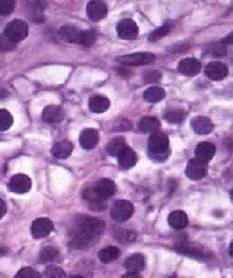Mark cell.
Segmentation results:
<instances>
[{"label": "cell", "instance_id": "2e32d148", "mask_svg": "<svg viewBox=\"0 0 233 278\" xmlns=\"http://www.w3.org/2000/svg\"><path fill=\"white\" fill-rule=\"evenodd\" d=\"M201 63L195 58H185L178 65L179 72L187 76H195L201 71Z\"/></svg>", "mask_w": 233, "mask_h": 278}, {"label": "cell", "instance_id": "4316f807", "mask_svg": "<svg viewBox=\"0 0 233 278\" xmlns=\"http://www.w3.org/2000/svg\"><path fill=\"white\" fill-rule=\"evenodd\" d=\"M126 147H127L126 142H125V140L123 139V137H116V139H113L112 141L107 145L106 150L110 156L117 157L118 158V157L120 156V153L123 152Z\"/></svg>", "mask_w": 233, "mask_h": 278}, {"label": "cell", "instance_id": "d4e9b609", "mask_svg": "<svg viewBox=\"0 0 233 278\" xmlns=\"http://www.w3.org/2000/svg\"><path fill=\"white\" fill-rule=\"evenodd\" d=\"M59 34L62 35V38L65 40V41L79 43L81 30L73 26H64L63 28L59 30Z\"/></svg>", "mask_w": 233, "mask_h": 278}, {"label": "cell", "instance_id": "6da1fadb", "mask_svg": "<svg viewBox=\"0 0 233 278\" xmlns=\"http://www.w3.org/2000/svg\"><path fill=\"white\" fill-rule=\"evenodd\" d=\"M148 147H149V156L153 159L161 158V160H166L168 156V147H170V141L168 137L165 134L155 133L149 137L148 141Z\"/></svg>", "mask_w": 233, "mask_h": 278}, {"label": "cell", "instance_id": "d6986e66", "mask_svg": "<svg viewBox=\"0 0 233 278\" xmlns=\"http://www.w3.org/2000/svg\"><path fill=\"white\" fill-rule=\"evenodd\" d=\"M64 118V111L60 106L49 105L42 112V119L46 123H58Z\"/></svg>", "mask_w": 233, "mask_h": 278}, {"label": "cell", "instance_id": "e0dca14e", "mask_svg": "<svg viewBox=\"0 0 233 278\" xmlns=\"http://www.w3.org/2000/svg\"><path fill=\"white\" fill-rule=\"evenodd\" d=\"M191 128L194 129L195 133L201 134V135H205V134L212 133L214 130V124L208 117H195L191 120Z\"/></svg>", "mask_w": 233, "mask_h": 278}, {"label": "cell", "instance_id": "3957f363", "mask_svg": "<svg viewBox=\"0 0 233 278\" xmlns=\"http://www.w3.org/2000/svg\"><path fill=\"white\" fill-rule=\"evenodd\" d=\"M4 34L11 39L13 42H19L24 40L28 35V24L21 19H13L5 28Z\"/></svg>", "mask_w": 233, "mask_h": 278}, {"label": "cell", "instance_id": "603a6c76", "mask_svg": "<svg viewBox=\"0 0 233 278\" xmlns=\"http://www.w3.org/2000/svg\"><path fill=\"white\" fill-rule=\"evenodd\" d=\"M73 146L69 141H60L56 143L52 148V154L58 159H65L72 153Z\"/></svg>", "mask_w": 233, "mask_h": 278}, {"label": "cell", "instance_id": "d590c367", "mask_svg": "<svg viewBox=\"0 0 233 278\" xmlns=\"http://www.w3.org/2000/svg\"><path fill=\"white\" fill-rule=\"evenodd\" d=\"M185 118V112L182 111V110H173V111L167 112L165 115V119L167 120L171 124H179L182 123Z\"/></svg>", "mask_w": 233, "mask_h": 278}, {"label": "cell", "instance_id": "7a4b0ae2", "mask_svg": "<svg viewBox=\"0 0 233 278\" xmlns=\"http://www.w3.org/2000/svg\"><path fill=\"white\" fill-rule=\"evenodd\" d=\"M79 233L81 235L88 237V239L95 241L105 229V223L102 220L92 218V217H84L80 222Z\"/></svg>", "mask_w": 233, "mask_h": 278}, {"label": "cell", "instance_id": "9c48e42d", "mask_svg": "<svg viewBox=\"0 0 233 278\" xmlns=\"http://www.w3.org/2000/svg\"><path fill=\"white\" fill-rule=\"evenodd\" d=\"M53 230V223L48 218H39L33 223L32 235L35 239H43L48 236Z\"/></svg>", "mask_w": 233, "mask_h": 278}, {"label": "cell", "instance_id": "5bb4252c", "mask_svg": "<svg viewBox=\"0 0 233 278\" xmlns=\"http://www.w3.org/2000/svg\"><path fill=\"white\" fill-rule=\"evenodd\" d=\"M87 15L88 17L93 21H99V19L103 18L107 15V5L103 2H89L87 6Z\"/></svg>", "mask_w": 233, "mask_h": 278}, {"label": "cell", "instance_id": "4fadbf2b", "mask_svg": "<svg viewBox=\"0 0 233 278\" xmlns=\"http://www.w3.org/2000/svg\"><path fill=\"white\" fill-rule=\"evenodd\" d=\"M83 197L93 211H102L105 207H106V201L97 195L95 190L93 188V186L87 187V188L83 190Z\"/></svg>", "mask_w": 233, "mask_h": 278}, {"label": "cell", "instance_id": "8fae6325", "mask_svg": "<svg viewBox=\"0 0 233 278\" xmlns=\"http://www.w3.org/2000/svg\"><path fill=\"white\" fill-rule=\"evenodd\" d=\"M207 164L200 162V160L197 159H191L190 162L188 163L187 166V176L190 180H201L203 179L205 176V173H207Z\"/></svg>", "mask_w": 233, "mask_h": 278}, {"label": "cell", "instance_id": "ab89813d", "mask_svg": "<svg viewBox=\"0 0 233 278\" xmlns=\"http://www.w3.org/2000/svg\"><path fill=\"white\" fill-rule=\"evenodd\" d=\"M15 278H40V274L32 267H23L17 272Z\"/></svg>", "mask_w": 233, "mask_h": 278}, {"label": "cell", "instance_id": "7c38bea8", "mask_svg": "<svg viewBox=\"0 0 233 278\" xmlns=\"http://www.w3.org/2000/svg\"><path fill=\"white\" fill-rule=\"evenodd\" d=\"M227 66L221 62H212L205 66V75L213 81H220V80L227 76Z\"/></svg>", "mask_w": 233, "mask_h": 278}, {"label": "cell", "instance_id": "f1b7e54d", "mask_svg": "<svg viewBox=\"0 0 233 278\" xmlns=\"http://www.w3.org/2000/svg\"><path fill=\"white\" fill-rule=\"evenodd\" d=\"M120 256V250L114 246L106 247V248L101 249L99 253V258L102 263H111V261L118 259Z\"/></svg>", "mask_w": 233, "mask_h": 278}, {"label": "cell", "instance_id": "f35d334b", "mask_svg": "<svg viewBox=\"0 0 233 278\" xmlns=\"http://www.w3.org/2000/svg\"><path fill=\"white\" fill-rule=\"evenodd\" d=\"M15 9L13 0H0V16H8Z\"/></svg>", "mask_w": 233, "mask_h": 278}, {"label": "cell", "instance_id": "52a82bcc", "mask_svg": "<svg viewBox=\"0 0 233 278\" xmlns=\"http://www.w3.org/2000/svg\"><path fill=\"white\" fill-rule=\"evenodd\" d=\"M32 188V180L24 173H18L11 177L9 182V189L13 193L24 194Z\"/></svg>", "mask_w": 233, "mask_h": 278}, {"label": "cell", "instance_id": "7dc6e473", "mask_svg": "<svg viewBox=\"0 0 233 278\" xmlns=\"http://www.w3.org/2000/svg\"><path fill=\"white\" fill-rule=\"evenodd\" d=\"M71 278H84L82 276H77V274H75V276H71Z\"/></svg>", "mask_w": 233, "mask_h": 278}, {"label": "cell", "instance_id": "7bdbcfd3", "mask_svg": "<svg viewBox=\"0 0 233 278\" xmlns=\"http://www.w3.org/2000/svg\"><path fill=\"white\" fill-rule=\"evenodd\" d=\"M121 278H142L140 274L138 273H135V272H129V273H126V274H124L123 277Z\"/></svg>", "mask_w": 233, "mask_h": 278}, {"label": "cell", "instance_id": "7402d4cb", "mask_svg": "<svg viewBox=\"0 0 233 278\" xmlns=\"http://www.w3.org/2000/svg\"><path fill=\"white\" fill-rule=\"evenodd\" d=\"M168 224L173 229H184L188 225V216L183 211H174L168 216Z\"/></svg>", "mask_w": 233, "mask_h": 278}, {"label": "cell", "instance_id": "5b68a950", "mask_svg": "<svg viewBox=\"0 0 233 278\" xmlns=\"http://www.w3.org/2000/svg\"><path fill=\"white\" fill-rule=\"evenodd\" d=\"M134 206L130 201L126 200H118L113 204L112 210H111V216L117 222H125L133 216Z\"/></svg>", "mask_w": 233, "mask_h": 278}, {"label": "cell", "instance_id": "ee69618b", "mask_svg": "<svg viewBox=\"0 0 233 278\" xmlns=\"http://www.w3.org/2000/svg\"><path fill=\"white\" fill-rule=\"evenodd\" d=\"M222 42H224L225 45H226V43H233V33H231V34H229L227 38H226Z\"/></svg>", "mask_w": 233, "mask_h": 278}, {"label": "cell", "instance_id": "83f0119b", "mask_svg": "<svg viewBox=\"0 0 233 278\" xmlns=\"http://www.w3.org/2000/svg\"><path fill=\"white\" fill-rule=\"evenodd\" d=\"M143 98L148 103H159L165 98V90L160 87H150L144 92Z\"/></svg>", "mask_w": 233, "mask_h": 278}, {"label": "cell", "instance_id": "277c9868", "mask_svg": "<svg viewBox=\"0 0 233 278\" xmlns=\"http://www.w3.org/2000/svg\"><path fill=\"white\" fill-rule=\"evenodd\" d=\"M157 59L153 53L149 52H141V53H134V55L127 56H120L117 58V62L121 63V64L127 66H136V65H146L153 63Z\"/></svg>", "mask_w": 233, "mask_h": 278}, {"label": "cell", "instance_id": "1f68e13d", "mask_svg": "<svg viewBox=\"0 0 233 278\" xmlns=\"http://www.w3.org/2000/svg\"><path fill=\"white\" fill-rule=\"evenodd\" d=\"M172 27H173V23L166 22L163 27H160V28L154 30V32L151 33V34L149 35V40H150V41H158V40L164 38V36H166L168 33L171 32Z\"/></svg>", "mask_w": 233, "mask_h": 278}, {"label": "cell", "instance_id": "e575fe53", "mask_svg": "<svg viewBox=\"0 0 233 278\" xmlns=\"http://www.w3.org/2000/svg\"><path fill=\"white\" fill-rule=\"evenodd\" d=\"M116 239L121 243H131L137 239V234L133 230H120L116 234Z\"/></svg>", "mask_w": 233, "mask_h": 278}, {"label": "cell", "instance_id": "d6a6232c", "mask_svg": "<svg viewBox=\"0 0 233 278\" xmlns=\"http://www.w3.org/2000/svg\"><path fill=\"white\" fill-rule=\"evenodd\" d=\"M205 52H207L208 55L217 56V57L225 56L226 55V46L222 41L213 42V43H211V45H208L207 47H205Z\"/></svg>", "mask_w": 233, "mask_h": 278}, {"label": "cell", "instance_id": "bcb514c9", "mask_svg": "<svg viewBox=\"0 0 233 278\" xmlns=\"http://www.w3.org/2000/svg\"><path fill=\"white\" fill-rule=\"evenodd\" d=\"M229 254H231V257H233V241L229 244Z\"/></svg>", "mask_w": 233, "mask_h": 278}, {"label": "cell", "instance_id": "4dcf8cb0", "mask_svg": "<svg viewBox=\"0 0 233 278\" xmlns=\"http://www.w3.org/2000/svg\"><path fill=\"white\" fill-rule=\"evenodd\" d=\"M96 38H97V34H96L95 30H93V29L81 30L79 43H81V45H83V46H86V47H89V46H92L93 43L95 42Z\"/></svg>", "mask_w": 233, "mask_h": 278}, {"label": "cell", "instance_id": "ba28073f", "mask_svg": "<svg viewBox=\"0 0 233 278\" xmlns=\"http://www.w3.org/2000/svg\"><path fill=\"white\" fill-rule=\"evenodd\" d=\"M93 188L95 190L97 195H99L102 200H105V201H106L107 199H110L111 196H113L117 190L116 184H114L113 181H111L109 179H102L97 181V182L93 186Z\"/></svg>", "mask_w": 233, "mask_h": 278}, {"label": "cell", "instance_id": "44dd1931", "mask_svg": "<svg viewBox=\"0 0 233 278\" xmlns=\"http://www.w3.org/2000/svg\"><path fill=\"white\" fill-rule=\"evenodd\" d=\"M144 266H146V260H144V257L142 254H134V256L129 257L125 260V267L130 272H140V271L144 270Z\"/></svg>", "mask_w": 233, "mask_h": 278}, {"label": "cell", "instance_id": "ac0fdd59", "mask_svg": "<svg viewBox=\"0 0 233 278\" xmlns=\"http://www.w3.org/2000/svg\"><path fill=\"white\" fill-rule=\"evenodd\" d=\"M174 250L175 252L185 254L189 257H195V258H204V250L201 249L200 247L195 246V244L188 243V242H179L174 244Z\"/></svg>", "mask_w": 233, "mask_h": 278}, {"label": "cell", "instance_id": "836d02e7", "mask_svg": "<svg viewBox=\"0 0 233 278\" xmlns=\"http://www.w3.org/2000/svg\"><path fill=\"white\" fill-rule=\"evenodd\" d=\"M13 124V117L6 110H0V132H5Z\"/></svg>", "mask_w": 233, "mask_h": 278}, {"label": "cell", "instance_id": "8992f818", "mask_svg": "<svg viewBox=\"0 0 233 278\" xmlns=\"http://www.w3.org/2000/svg\"><path fill=\"white\" fill-rule=\"evenodd\" d=\"M117 33L120 39L124 40H134L138 35V26L134 19L125 18L118 23Z\"/></svg>", "mask_w": 233, "mask_h": 278}, {"label": "cell", "instance_id": "9a60e30c", "mask_svg": "<svg viewBox=\"0 0 233 278\" xmlns=\"http://www.w3.org/2000/svg\"><path fill=\"white\" fill-rule=\"evenodd\" d=\"M100 140V134L95 129L83 130L80 136V143L84 149H93Z\"/></svg>", "mask_w": 233, "mask_h": 278}, {"label": "cell", "instance_id": "74e56055", "mask_svg": "<svg viewBox=\"0 0 233 278\" xmlns=\"http://www.w3.org/2000/svg\"><path fill=\"white\" fill-rule=\"evenodd\" d=\"M16 47V42H13L11 39H9L5 34L0 35V51L9 52Z\"/></svg>", "mask_w": 233, "mask_h": 278}, {"label": "cell", "instance_id": "ffe728a7", "mask_svg": "<svg viewBox=\"0 0 233 278\" xmlns=\"http://www.w3.org/2000/svg\"><path fill=\"white\" fill-rule=\"evenodd\" d=\"M110 100L109 98L102 95H95L89 100V109L94 113H103L110 109Z\"/></svg>", "mask_w": 233, "mask_h": 278}, {"label": "cell", "instance_id": "cb8c5ba5", "mask_svg": "<svg viewBox=\"0 0 233 278\" xmlns=\"http://www.w3.org/2000/svg\"><path fill=\"white\" fill-rule=\"evenodd\" d=\"M118 160H119V164L121 166L130 169V167H133L137 163V154L133 149L129 148V147H126L120 153V156L118 157Z\"/></svg>", "mask_w": 233, "mask_h": 278}, {"label": "cell", "instance_id": "8d00e7d4", "mask_svg": "<svg viewBox=\"0 0 233 278\" xmlns=\"http://www.w3.org/2000/svg\"><path fill=\"white\" fill-rule=\"evenodd\" d=\"M46 278H66V274L63 269L58 266H48L45 271Z\"/></svg>", "mask_w": 233, "mask_h": 278}, {"label": "cell", "instance_id": "484cf974", "mask_svg": "<svg viewBox=\"0 0 233 278\" xmlns=\"http://www.w3.org/2000/svg\"><path fill=\"white\" fill-rule=\"evenodd\" d=\"M138 128L143 133H153L160 128V122L155 117H143L138 123Z\"/></svg>", "mask_w": 233, "mask_h": 278}, {"label": "cell", "instance_id": "f6af8a7d", "mask_svg": "<svg viewBox=\"0 0 233 278\" xmlns=\"http://www.w3.org/2000/svg\"><path fill=\"white\" fill-rule=\"evenodd\" d=\"M6 253H8V249L4 248V247H0V257L5 256Z\"/></svg>", "mask_w": 233, "mask_h": 278}, {"label": "cell", "instance_id": "60d3db41", "mask_svg": "<svg viewBox=\"0 0 233 278\" xmlns=\"http://www.w3.org/2000/svg\"><path fill=\"white\" fill-rule=\"evenodd\" d=\"M161 73L157 71V70H153V71H148L147 73H144L143 79H144V82L147 83H150V82H158L161 80Z\"/></svg>", "mask_w": 233, "mask_h": 278}, {"label": "cell", "instance_id": "b9f144b4", "mask_svg": "<svg viewBox=\"0 0 233 278\" xmlns=\"http://www.w3.org/2000/svg\"><path fill=\"white\" fill-rule=\"evenodd\" d=\"M5 213H6V205L5 203L0 199V219L5 216Z\"/></svg>", "mask_w": 233, "mask_h": 278}, {"label": "cell", "instance_id": "30bf717a", "mask_svg": "<svg viewBox=\"0 0 233 278\" xmlns=\"http://www.w3.org/2000/svg\"><path fill=\"white\" fill-rule=\"evenodd\" d=\"M215 152H217V149L212 142H201L195 149V159L207 164L214 158Z\"/></svg>", "mask_w": 233, "mask_h": 278}, {"label": "cell", "instance_id": "f546056e", "mask_svg": "<svg viewBox=\"0 0 233 278\" xmlns=\"http://www.w3.org/2000/svg\"><path fill=\"white\" fill-rule=\"evenodd\" d=\"M59 256V250L53 246H47L43 248L41 252H40L39 256V261L40 263H49V261H53L57 259V257Z\"/></svg>", "mask_w": 233, "mask_h": 278}, {"label": "cell", "instance_id": "c3c4849f", "mask_svg": "<svg viewBox=\"0 0 233 278\" xmlns=\"http://www.w3.org/2000/svg\"><path fill=\"white\" fill-rule=\"evenodd\" d=\"M231 197H232V201H233V189H232V192H231Z\"/></svg>", "mask_w": 233, "mask_h": 278}]
</instances>
